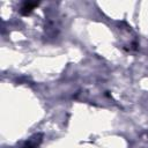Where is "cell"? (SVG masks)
<instances>
[{"label":"cell","mask_w":148,"mask_h":148,"mask_svg":"<svg viewBox=\"0 0 148 148\" xmlns=\"http://www.w3.org/2000/svg\"><path fill=\"white\" fill-rule=\"evenodd\" d=\"M37 6H38V2H30V1L24 2L23 6H22V8H21V13H22L23 15H28V14H30Z\"/></svg>","instance_id":"6da1fadb"},{"label":"cell","mask_w":148,"mask_h":148,"mask_svg":"<svg viewBox=\"0 0 148 148\" xmlns=\"http://www.w3.org/2000/svg\"><path fill=\"white\" fill-rule=\"evenodd\" d=\"M28 148H30V147H28Z\"/></svg>","instance_id":"7a4b0ae2"}]
</instances>
